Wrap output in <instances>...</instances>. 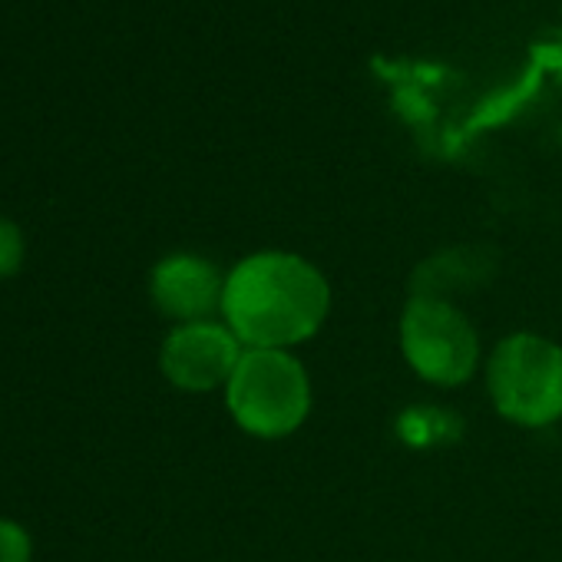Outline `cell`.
Returning a JSON list of instances; mask_svg holds the SVG:
<instances>
[{"mask_svg":"<svg viewBox=\"0 0 562 562\" xmlns=\"http://www.w3.org/2000/svg\"><path fill=\"white\" fill-rule=\"evenodd\" d=\"M486 391L516 427H549L562 417V348L542 335L503 338L486 364Z\"/></svg>","mask_w":562,"mask_h":562,"instance_id":"obj_3","label":"cell"},{"mask_svg":"<svg viewBox=\"0 0 562 562\" xmlns=\"http://www.w3.org/2000/svg\"><path fill=\"white\" fill-rule=\"evenodd\" d=\"M401 351L427 384L460 387L476 374L480 335L453 302L417 292L401 315Z\"/></svg>","mask_w":562,"mask_h":562,"instance_id":"obj_4","label":"cell"},{"mask_svg":"<svg viewBox=\"0 0 562 562\" xmlns=\"http://www.w3.org/2000/svg\"><path fill=\"white\" fill-rule=\"evenodd\" d=\"M232 420L261 440L295 434L312 411V381L292 351L245 348L238 368L225 384Z\"/></svg>","mask_w":562,"mask_h":562,"instance_id":"obj_2","label":"cell"},{"mask_svg":"<svg viewBox=\"0 0 562 562\" xmlns=\"http://www.w3.org/2000/svg\"><path fill=\"white\" fill-rule=\"evenodd\" d=\"M31 536L21 522L0 519V562H31Z\"/></svg>","mask_w":562,"mask_h":562,"instance_id":"obj_8","label":"cell"},{"mask_svg":"<svg viewBox=\"0 0 562 562\" xmlns=\"http://www.w3.org/2000/svg\"><path fill=\"white\" fill-rule=\"evenodd\" d=\"M245 345L232 335L225 322H192L176 325L159 351V368L169 384L179 391H212L225 387L232 371L238 368Z\"/></svg>","mask_w":562,"mask_h":562,"instance_id":"obj_5","label":"cell"},{"mask_svg":"<svg viewBox=\"0 0 562 562\" xmlns=\"http://www.w3.org/2000/svg\"><path fill=\"white\" fill-rule=\"evenodd\" d=\"M222 292H225V274L218 268L192 251L166 255L149 278V295L156 308L179 322H212L215 312H222Z\"/></svg>","mask_w":562,"mask_h":562,"instance_id":"obj_6","label":"cell"},{"mask_svg":"<svg viewBox=\"0 0 562 562\" xmlns=\"http://www.w3.org/2000/svg\"><path fill=\"white\" fill-rule=\"evenodd\" d=\"M328 308V278L295 251H255L225 274L222 318L245 348L289 351L322 331Z\"/></svg>","mask_w":562,"mask_h":562,"instance_id":"obj_1","label":"cell"},{"mask_svg":"<svg viewBox=\"0 0 562 562\" xmlns=\"http://www.w3.org/2000/svg\"><path fill=\"white\" fill-rule=\"evenodd\" d=\"M24 265V235L14 222L0 218V278L18 274Z\"/></svg>","mask_w":562,"mask_h":562,"instance_id":"obj_7","label":"cell"}]
</instances>
